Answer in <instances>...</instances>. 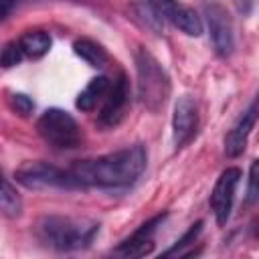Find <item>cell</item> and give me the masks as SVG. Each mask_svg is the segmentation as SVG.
I'll list each match as a JSON object with an SVG mask.
<instances>
[{"mask_svg":"<svg viewBox=\"0 0 259 259\" xmlns=\"http://www.w3.org/2000/svg\"><path fill=\"white\" fill-rule=\"evenodd\" d=\"M146 148L142 144H134L123 150L99 156L95 160L77 162L69 170L83 188H127L142 176V172L146 170Z\"/></svg>","mask_w":259,"mask_h":259,"instance_id":"6da1fadb","label":"cell"},{"mask_svg":"<svg viewBox=\"0 0 259 259\" xmlns=\"http://www.w3.org/2000/svg\"><path fill=\"white\" fill-rule=\"evenodd\" d=\"M99 231V223L91 219L75 217H42L36 223V237L51 249L57 251H79L93 243Z\"/></svg>","mask_w":259,"mask_h":259,"instance_id":"7a4b0ae2","label":"cell"},{"mask_svg":"<svg viewBox=\"0 0 259 259\" xmlns=\"http://www.w3.org/2000/svg\"><path fill=\"white\" fill-rule=\"evenodd\" d=\"M136 69H138V97L142 105L150 111H160L170 97V77L160 65V61L140 49L136 53Z\"/></svg>","mask_w":259,"mask_h":259,"instance_id":"3957f363","label":"cell"},{"mask_svg":"<svg viewBox=\"0 0 259 259\" xmlns=\"http://www.w3.org/2000/svg\"><path fill=\"white\" fill-rule=\"evenodd\" d=\"M36 130L47 144L59 150H73L83 140L81 127L75 117L61 107H51L42 111L36 121Z\"/></svg>","mask_w":259,"mask_h":259,"instance_id":"277c9868","label":"cell"},{"mask_svg":"<svg viewBox=\"0 0 259 259\" xmlns=\"http://www.w3.org/2000/svg\"><path fill=\"white\" fill-rule=\"evenodd\" d=\"M14 178L18 184H22L28 190H49V188L79 190L83 188L71 170H61L47 162H26L14 172Z\"/></svg>","mask_w":259,"mask_h":259,"instance_id":"5b68a950","label":"cell"},{"mask_svg":"<svg viewBox=\"0 0 259 259\" xmlns=\"http://www.w3.org/2000/svg\"><path fill=\"white\" fill-rule=\"evenodd\" d=\"M202 10H204L208 34H210V40H212L217 55L229 57L235 49V34H233V22H231L229 10L214 0L204 2Z\"/></svg>","mask_w":259,"mask_h":259,"instance_id":"8992f818","label":"cell"},{"mask_svg":"<svg viewBox=\"0 0 259 259\" xmlns=\"http://www.w3.org/2000/svg\"><path fill=\"white\" fill-rule=\"evenodd\" d=\"M241 176H243V172L233 166V168L223 170L214 182V188L210 192V208H212L214 219L221 227L227 225V221L231 217L233 200H235V192H237V186L241 182Z\"/></svg>","mask_w":259,"mask_h":259,"instance_id":"52a82bcc","label":"cell"},{"mask_svg":"<svg viewBox=\"0 0 259 259\" xmlns=\"http://www.w3.org/2000/svg\"><path fill=\"white\" fill-rule=\"evenodd\" d=\"M148 4L156 10V14H160V18H166L170 24L180 28L184 34H188V36L202 34L200 16L192 8L180 4L178 0H148Z\"/></svg>","mask_w":259,"mask_h":259,"instance_id":"ba28073f","label":"cell"},{"mask_svg":"<svg viewBox=\"0 0 259 259\" xmlns=\"http://www.w3.org/2000/svg\"><path fill=\"white\" fill-rule=\"evenodd\" d=\"M130 105V81L125 77V73H119L117 79L113 83H109V89L103 97V105L99 111V123L113 127L117 125Z\"/></svg>","mask_w":259,"mask_h":259,"instance_id":"9c48e42d","label":"cell"},{"mask_svg":"<svg viewBox=\"0 0 259 259\" xmlns=\"http://www.w3.org/2000/svg\"><path fill=\"white\" fill-rule=\"evenodd\" d=\"M198 127V109L196 103L188 97L182 95L174 103V113H172V140L176 148L186 146Z\"/></svg>","mask_w":259,"mask_h":259,"instance_id":"30bf717a","label":"cell"},{"mask_svg":"<svg viewBox=\"0 0 259 259\" xmlns=\"http://www.w3.org/2000/svg\"><path fill=\"white\" fill-rule=\"evenodd\" d=\"M166 214H158L150 221H146L144 225H140L125 241H121V245L117 247V253L125 255V257H144L152 251L154 247V235L158 231V227L164 223Z\"/></svg>","mask_w":259,"mask_h":259,"instance_id":"8fae6325","label":"cell"},{"mask_svg":"<svg viewBox=\"0 0 259 259\" xmlns=\"http://www.w3.org/2000/svg\"><path fill=\"white\" fill-rule=\"evenodd\" d=\"M255 121H257V103L253 101L249 105V109L243 111V115L237 119V123L229 132V136L225 138V154L229 158H237L243 154L247 140H249V134L255 127Z\"/></svg>","mask_w":259,"mask_h":259,"instance_id":"7c38bea8","label":"cell"},{"mask_svg":"<svg viewBox=\"0 0 259 259\" xmlns=\"http://www.w3.org/2000/svg\"><path fill=\"white\" fill-rule=\"evenodd\" d=\"M107 89H109V79L107 77H103V75L93 77L85 85V89L77 95V101H75L77 109H81V111H93L97 107V103L103 101Z\"/></svg>","mask_w":259,"mask_h":259,"instance_id":"4fadbf2b","label":"cell"},{"mask_svg":"<svg viewBox=\"0 0 259 259\" xmlns=\"http://www.w3.org/2000/svg\"><path fill=\"white\" fill-rule=\"evenodd\" d=\"M51 34L45 32V30H28L24 32L20 38H18V45H20V51L24 57L28 59H40L49 53L51 49Z\"/></svg>","mask_w":259,"mask_h":259,"instance_id":"5bb4252c","label":"cell"},{"mask_svg":"<svg viewBox=\"0 0 259 259\" xmlns=\"http://www.w3.org/2000/svg\"><path fill=\"white\" fill-rule=\"evenodd\" d=\"M0 214H4L6 219H18L22 214V198L2 172H0Z\"/></svg>","mask_w":259,"mask_h":259,"instance_id":"9a60e30c","label":"cell"},{"mask_svg":"<svg viewBox=\"0 0 259 259\" xmlns=\"http://www.w3.org/2000/svg\"><path fill=\"white\" fill-rule=\"evenodd\" d=\"M73 51H75V55L81 57L89 67L101 69V67H105V63H107V53H105V49H103L99 42L91 40V38H77V40L73 42Z\"/></svg>","mask_w":259,"mask_h":259,"instance_id":"2e32d148","label":"cell"},{"mask_svg":"<svg viewBox=\"0 0 259 259\" xmlns=\"http://www.w3.org/2000/svg\"><path fill=\"white\" fill-rule=\"evenodd\" d=\"M200 231H202V221H196L176 243H174V247L172 249H168V251H164V257H172V255H180L182 253V249L184 247H188V245H192L194 241H196V237L200 235Z\"/></svg>","mask_w":259,"mask_h":259,"instance_id":"e0dca14e","label":"cell"},{"mask_svg":"<svg viewBox=\"0 0 259 259\" xmlns=\"http://www.w3.org/2000/svg\"><path fill=\"white\" fill-rule=\"evenodd\" d=\"M24 59L22 51H20V45L18 40H12V42H6L2 49H0V67H14L18 65L20 61Z\"/></svg>","mask_w":259,"mask_h":259,"instance_id":"ac0fdd59","label":"cell"},{"mask_svg":"<svg viewBox=\"0 0 259 259\" xmlns=\"http://www.w3.org/2000/svg\"><path fill=\"white\" fill-rule=\"evenodd\" d=\"M10 107H12L18 115L26 117V115L32 113V109H34V101H32L28 95H24V93H12V95H10Z\"/></svg>","mask_w":259,"mask_h":259,"instance_id":"d6986e66","label":"cell"},{"mask_svg":"<svg viewBox=\"0 0 259 259\" xmlns=\"http://www.w3.org/2000/svg\"><path fill=\"white\" fill-rule=\"evenodd\" d=\"M257 200V162L251 164L249 170V190H247V202H255Z\"/></svg>","mask_w":259,"mask_h":259,"instance_id":"ffe728a7","label":"cell"},{"mask_svg":"<svg viewBox=\"0 0 259 259\" xmlns=\"http://www.w3.org/2000/svg\"><path fill=\"white\" fill-rule=\"evenodd\" d=\"M16 2H18V0H0V20L16 6Z\"/></svg>","mask_w":259,"mask_h":259,"instance_id":"44dd1931","label":"cell"}]
</instances>
